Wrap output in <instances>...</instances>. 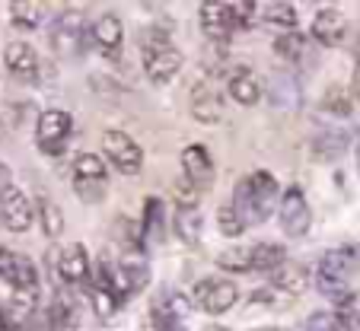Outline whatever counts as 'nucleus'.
Returning a JSON list of instances; mask_svg holds the SVG:
<instances>
[{"instance_id":"obj_1","label":"nucleus","mask_w":360,"mask_h":331,"mask_svg":"<svg viewBox=\"0 0 360 331\" xmlns=\"http://www.w3.org/2000/svg\"><path fill=\"white\" fill-rule=\"evenodd\" d=\"M230 207L243 216L245 226L265 223L268 216L274 214V207H278V182H274V176L252 172L249 179H243L236 185V191H233Z\"/></svg>"},{"instance_id":"obj_2","label":"nucleus","mask_w":360,"mask_h":331,"mask_svg":"<svg viewBox=\"0 0 360 331\" xmlns=\"http://www.w3.org/2000/svg\"><path fill=\"white\" fill-rule=\"evenodd\" d=\"M357 268H360V249L338 245V249L322 255L319 268H316V287L328 299H347V284L354 280Z\"/></svg>"},{"instance_id":"obj_3","label":"nucleus","mask_w":360,"mask_h":331,"mask_svg":"<svg viewBox=\"0 0 360 331\" xmlns=\"http://www.w3.org/2000/svg\"><path fill=\"white\" fill-rule=\"evenodd\" d=\"M306 287H309V271L303 268V264L297 261H284L278 271H274V278L268 287H262L255 297H252V303H268V306H284V303H293V299H300L306 293Z\"/></svg>"},{"instance_id":"obj_4","label":"nucleus","mask_w":360,"mask_h":331,"mask_svg":"<svg viewBox=\"0 0 360 331\" xmlns=\"http://www.w3.org/2000/svg\"><path fill=\"white\" fill-rule=\"evenodd\" d=\"M83 41H86V20H83V10L68 7L55 16L51 22V35H48V45L58 58L70 61L83 51Z\"/></svg>"},{"instance_id":"obj_5","label":"nucleus","mask_w":360,"mask_h":331,"mask_svg":"<svg viewBox=\"0 0 360 331\" xmlns=\"http://www.w3.org/2000/svg\"><path fill=\"white\" fill-rule=\"evenodd\" d=\"M102 150H105V160L115 166L122 176H137L143 169V150L124 131H105L102 134Z\"/></svg>"},{"instance_id":"obj_6","label":"nucleus","mask_w":360,"mask_h":331,"mask_svg":"<svg viewBox=\"0 0 360 331\" xmlns=\"http://www.w3.org/2000/svg\"><path fill=\"white\" fill-rule=\"evenodd\" d=\"M278 220H281V230L287 233L290 239H300L309 233V223H313V210H309V201H306L303 188H287L284 197L278 204Z\"/></svg>"},{"instance_id":"obj_7","label":"nucleus","mask_w":360,"mask_h":331,"mask_svg":"<svg viewBox=\"0 0 360 331\" xmlns=\"http://www.w3.org/2000/svg\"><path fill=\"white\" fill-rule=\"evenodd\" d=\"M239 299V287L226 278H204L195 287V306H201L207 316H220V312L233 309Z\"/></svg>"},{"instance_id":"obj_8","label":"nucleus","mask_w":360,"mask_h":331,"mask_svg":"<svg viewBox=\"0 0 360 331\" xmlns=\"http://www.w3.org/2000/svg\"><path fill=\"white\" fill-rule=\"evenodd\" d=\"M0 280H7L16 293H39V271L29 261V255H20L13 249H0Z\"/></svg>"},{"instance_id":"obj_9","label":"nucleus","mask_w":360,"mask_h":331,"mask_svg":"<svg viewBox=\"0 0 360 331\" xmlns=\"http://www.w3.org/2000/svg\"><path fill=\"white\" fill-rule=\"evenodd\" d=\"M0 220L10 233H26L35 220V207L32 201L26 197V191L10 185L4 195H0Z\"/></svg>"},{"instance_id":"obj_10","label":"nucleus","mask_w":360,"mask_h":331,"mask_svg":"<svg viewBox=\"0 0 360 331\" xmlns=\"http://www.w3.org/2000/svg\"><path fill=\"white\" fill-rule=\"evenodd\" d=\"M182 51H176L172 45L166 48H150L143 51V74H147L150 83H157V86H166L169 80H176V74L182 70Z\"/></svg>"},{"instance_id":"obj_11","label":"nucleus","mask_w":360,"mask_h":331,"mask_svg":"<svg viewBox=\"0 0 360 331\" xmlns=\"http://www.w3.org/2000/svg\"><path fill=\"white\" fill-rule=\"evenodd\" d=\"M35 134H39L41 150L55 153V150L64 147V141H68V134H70V115L64 112V108H48V112L39 115V128H35Z\"/></svg>"},{"instance_id":"obj_12","label":"nucleus","mask_w":360,"mask_h":331,"mask_svg":"<svg viewBox=\"0 0 360 331\" xmlns=\"http://www.w3.org/2000/svg\"><path fill=\"white\" fill-rule=\"evenodd\" d=\"M182 179H188L198 191L214 185V160L201 143H191L182 150Z\"/></svg>"},{"instance_id":"obj_13","label":"nucleus","mask_w":360,"mask_h":331,"mask_svg":"<svg viewBox=\"0 0 360 331\" xmlns=\"http://www.w3.org/2000/svg\"><path fill=\"white\" fill-rule=\"evenodd\" d=\"M89 39H93V45L99 48L105 58L118 61V51H122V41H124L122 20H118V16H112V13L99 16V20L93 22V29H89Z\"/></svg>"},{"instance_id":"obj_14","label":"nucleus","mask_w":360,"mask_h":331,"mask_svg":"<svg viewBox=\"0 0 360 331\" xmlns=\"http://www.w3.org/2000/svg\"><path fill=\"white\" fill-rule=\"evenodd\" d=\"M48 325L51 331H80V303L70 290L58 287L55 299H51V309H48Z\"/></svg>"},{"instance_id":"obj_15","label":"nucleus","mask_w":360,"mask_h":331,"mask_svg":"<svg viewBox=\"0 0 360 331\" xmlns=\"http://www.w3.org/2000/svg\"><path fill=\"white\" fill-rule=\"evenodd\" d=\"M191 115L201 124H217L224 118V99L211 83H195L191 86Z\"/></svg>"},{"instance_id":"obj_16","label":"nucleus","mask_w":360,"mask_h":331,"mask_svg":"<svg viewBox=\"0 0 360 331\" xmlns=\"http://www.w3.org/2000/svg\"><path fill=\"white\" fill-rule=\"evenodd\" d=\"M345 35H347V16L341 13V10L322 7L319 13H316V20H313V39L319 41V45L335 48V45H341V41H345Z\"/></svg>"},{"instance_id":"obj_17","label":"nucleus","mask_w":360,"mask_h":331,"mask_svg":"<svg viewBox=\"0 0 360 331\" xmlns=\"http://www.w3.org/2000/svg\"><path fill=\"white\" fill-rule=\"evenodd\" d=\"M198 20H201L204 35L214 41H226L230 32L236 29L233 13H230V4H201V7H198Z\"/></svg>"},{"instance_id":"obj_18","label":"nucleus","mask_w":360,"mask_h":331,"mask_svg":"<svg viewBox=\"0 0 360 331\" xmlns=\"http://www.w3.org/2000/svg\"><path fill=\"white\" fill-rule=\"evenodd\" d=\"M55 271L61 274V280H68V284H83V280L89 278V255H86V249H83L80 242L64 245V249L58 252Z\"/></svg>"},{"instance_id":"obj_19","label":"nucleus","mask_w":360,"mask_h":331,"mask_svg":"<svg viewBox=\"0 0 360 331\" xmlns=\"http://www.w3.org/2000/svg\"><path fill=\"white\" fill-rule=\"evenodd\" d=\"M226 93L233 96V102L239 105H255L262 96V80L252 67H233L226 77Z\"/></svg>"},{"instance_id":"obj_20","label":"nucleus","mask_w":360,"mask_h":331,"mask_svg":"<svg viewBox=\"0 0 360 331\" xmlns=\"http://www.w3.org/2000/svg\"><path fill=\"white\" fill-rule=\"evenodd\" d=\"M4 64H7L10 74L29 80V77H35V70H39V54H35V48L29 45V41H10V45L4 48Z\"/></svg>"},{"instance_id":"obj_21","label":"nucleus","mask_w":360,"mask_h":331,"mask_svg":"<svg viewBox=\"0 0 360 331\" xmlns=\"http://www.w3.org/2000/svg\"><path fill=\"white\" fill-rule=\"evenodd\" d=\"M268 96H271V105L278 112H297L300 102H303V93H300V83L293 74H274Z\"/></svg>"},{"instance_id":"obj_22","label":"nucleus","mask_w":360,"mask_h":331,"mask_svg":"<svg viewBox=\"0 0 360 331\" xmlns=\"http://www.w3.org/2000/svg\"><path fill=\"white\" fill-rule=\"evenodd\" d=\"M201 226H204V220L198 214V207H176V236L188 249H195L201 242Z\"/></svg>"},{"instance_id":"obj_23","label":"nucleus","mask_w":360,"mask_h":331,"mask_svg":"<svg viewBox=\"0 0 360 331\" xmlns=\"http://www.w3.org/2000/svg\"><path fill=\"white\" fill-rule=\"evenodd\" d=\"M143 239L163 242L166 236V214H163V201L160 197H147L143 201V226H141Z\"/></svg>"},{"instance_id":"obj_24","label":"nucleus","mask_w":360,"mask_h":331,"mask_svg":"<svg viewBox=\"0 0 360 331\" xmlns=\"http://www.w3.org/2000/svg\"><path fill=\"white\" fill-rule=\"evenodd\" d=\"M345 147H347V134H345V131L328 128V131H319V134L313 137V153L319 156L322 162L338 160V156L345 153Z\"/></svg>"},{"instance_id":"obj_25","label":"nucleus","mask_w":360,"mask_h":331,"mask_svg":"<svg viewBox=\"0 0 360 331\" xmlns=\"http://www.w3.org/2000/svg\"><path fill=\"white\" fill-rule=\"evenodd\" d=\"M284 261H287L284 245H278V242L252 245V271H278Z\"/></svg>"},{"instance_id":"obj_26","label":"nucleus","mask_w":360,"mask_h":331,"mask_svg":"<svg viewBox=\"0 0 360 331\" xmlns=\"http://www.w3.org/2000/svg\"><path fill=\"white\" fill-rule=\"evenodd\" d=\"M274 51H278V58L297 64V61H303L306 58L309 41H306V35H300V32H281L278 39H274Z\"/></svg>"},{"instance_id":"obj_27","label":"nucleus","mask_w":360,"mask_h":331,"mask_svg":"<svg viewBox=\"0 0 360 331\" xmlns=\"http://www.w3.org/2000/svg\"><path fill=\"white\" fill-rule=\"evenodd\" d=\"M77 182H105V160L96 153H80L74 162Z\"/></svg>"},{"instance_id":"obj_28","label":"nucleus","mask_w":360,"mask_h":331,"mask_svg":"<svg viewBox=\"0 0 360 331\" xmlns=\"http://www.w3.org/2000/svg\"><path fill=\"white\" fill-rule=\"evenodd\" d=\"M262 20L271 22V26H278L281 32H293V26H297V7L293 4H268V7H262Z\"/></svg>"},{"instance_id":"obj_29","label":"nucleus","mask_w":360,"mask_h":331,"mask_svg":"<svg viewBox=\"0 0 360 331\" xmlns=\"http://www.w3.org/2000/svg\"><path fill=\"white\" fill-rule=\"evenodd\" d=\"M217 268L236 271V274L252 271V245H236V249L220 252V255H217Z\"/></svg>"},{"instance_id":"obj_30","label":"nucleus","mask_w":360,"mask_h":331,"mask_svg":"<svg viewBox=\"0 0 360 331\" xmlns=\"http://www.w3.org/2000/svg\"><path fill=\"white\" fill-rule=\"evenodd\" d=\"M39 216H41V230H45L48 239H58L64 233V214L58 204H51L48 197L39 201Z\"/></svg>"},{"instance_id":"obj_31","label":"nucleus","mask_w":360,"mask_h":331,"mask_svg":"<svg viewBox=\"0 0 360 331\" xmlns=\"http://www.w3.org/2000/svg\"><path fill=\"white\" fill-rule=\"evenodd\" d=\"M41 16H45V7H41V4H26V0H16V4H10V20H13L20 29L39 26Z\"/></svg>"},{"instance_id":"obj_32","label":"nucleus","mask_w":360,"mask_h":331,"mask_svg":"<svg viewBox=\"0 0 360 331\" xmlns=\"http://www.w3.org/2000/svg\"><path fill=\"white\" fill-rule=\"evenodd\" d=\"M157 306H160V309H163L169 318H176L179 325H185V318L191 316V299L182 297V293H176V290H166L163 299H160Z\"/></svg>"},{"instance_id":"obj_33","label":"nucleus","mask_w":360,"mask_h":331,"mask_svg":"<svg viewBox=\"0 0 360 331\" xmlns=\"http://www.w3.org/2000/svg\"><path fill=\"white\" fill-rule=\"evenodd\" d=\"M217 230L224 233L226 239H236V236H243L245 223H243V216H239L236 210L230 207V204H224V207L217 210Z\"/></svg>"},{"instance_id":"obj_34","label":"nucleus","mask_w":360,"mask_h":331,"mask_svg":"<svg viewBox=\"0 0 360 331\" xmlns=\"http://www.w3.org/2000/svg\"><path fill=\"white\" fill-rule=\"evenodd\" d=\"M322 108H326V112H332V115L345 118V115H351V96H347L341 86H332L326 96H322Z\"/></svg>"},{"instance_id":"obj_35","label":"nucleus","mask_w":360,"mask_h":331,"mask_svg":"<svg viewBox=\"0 0 360 331\" xmlns=\"http://www.w3.org/2000/svg\"><path fill=\"white\" fill-rule=\"evenodd\" d=\"M86 297H89V303H93L96 316H102V318L115 316V309H118V306H122L115 297H112V293H105V290H96V287H89V290H86Z\"/></svg>"},{"instance_id":"obj_36","label":"nucleus","mask_w":360,"mask_h":331,"mask_svg":"<svg viewBox=\"0 0 360 331\" xmlns=\"http://www.w3.org/2000/svg\"><path fill=\"white\" fill-rule=\"evenodd\" d=\"M172 197H176V207H198V197L201 191L188 182V179H179L176 188H172Z\"/></svg>"},{"instance_id":"obj_37","label":"nucleus","mask_w":360,"mask_h":331,"mask_svg":"<svg viewBox=\"0 0 360 331\" xmlns=\"http://www.w3.org/2000/svg\"><path fill=\"white\" fill-rule=\"evenodd\" d=\"M230 13L236 26H252L259 20V4H230Z\"/></svg>"},{"instance_id":"obj_38","label":"nucleus","mask_w":360,"mask_h":331,"mask_svg":"<svg viewBox=\"0 0 360 331\" xmlns=\"http://www.w3.org/2000/svg\"><path fill=\"white\" fill-rule=\"evenodd\" d=\"M74 185H77V195L89 204L99 201V197H105V188H109L105 182H77V179H74Z\"/></svg>"},{"instance_id":"obj_39","label":"nucleus","mask_w":360,"mask_h":331,"mask_svg":"<svg viewBox=\"0 0 360 331\" xmlns=\"http://www.w3.org/2000/svg\"><path fill=\"white\" fill-rule=\"evenodd\" d=\"M0 331H22V325L13 318V312H7L0 306Z\"/></svg>"},{"instance_id":"obj_40","label":"nucleus","mask_w":360,"mask_h":331,"mask_svg":"<svg viewBox=\"0 0 360 331\" xmlns=\"http://www.w3.org/2000/svg\"><path fill=\"white\" fill-rule=\"evenodd\" d=\"M7 188H10V169L4 166V162H0V195H4Z\"/></svg>"},{"instance_id":"obj_41","label":"nucleus","mask_w":360,"mask_h":331,"mask_svg":"<svg viewBox=\"0 0 360 331\" xmlns=\"http://www.w3.org/2000/svg\"><path fill=\"white\" fill-rule=\"evenodd\" d=\"M351 86H354V96L360 99V61H357V67H354V80H351Z\"/></svg>"},{"instance_id":"obj_42","label":"nucleus","mask_w":360,"mask_h":331,"mask_svg":"<svg viewBox=\"0 0 360 331\" xmlns=\"http://www.w3.org/2000/svg\"><path fill=\"white\" fill-rule=\"evenodd\" d=\"M354 160H357V176H360V137H357V147H354Z\"/></svg>"},{"instance_id":"obj_43","label":"nucleus","mask_w":360,"mask_h":331,"mask_svg":"<svg viewBox=\"0 0 360 331\" xmlns=\"http://www.w3.org/2000/svg\"><path fill=\"white\" fill-rule=\"evenodd\" d=\"M4 137H7V128H4V118H0V143H4Z\"/></svg>"},{"instance_id":"obj_44","label":"nucleus","mask_w":360,"mask_h":331,"mask_svg":"<svg viewBox=\"0 0 360 331\" xmlns=\"http://www.w3.org/2000/svg\"><path fill=\"white\" fill-rule=\"evenodd\" d=\"M204 331H226V328H204Z\"/></svg>"},{"instance_id":"obj_45","label":"nucleus","mask_w":360,"mask_h":331,"mask_svg":"<svg viewBox=\"0 0 360 331\" xmlns=\"http://www.w3.org/2000/svg\"><path fill=\"white\" fill-rule=\"evenodd\" d=\"M268 331H281V328H268Z\"/></svg>"}]
</instances>
